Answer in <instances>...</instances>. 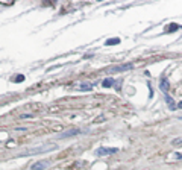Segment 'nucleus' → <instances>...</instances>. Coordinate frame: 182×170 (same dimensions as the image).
<instances>
[{"label": "nucleus", "mask_w": 182, "mask_h": 170, "mask_svg": "<svg viewBox=\"0 0 182 170\" xmlns=\"http://www.w3.org/2000/svg\"><path fill=\"white\" fill-rule=\"evenodd\" d=\"M56 146H47V147H35V149H28V150L18 153V157H29V155H36V153H44V152H50V150H55Z\"/></svg>", "instance_id": "nucleus-1"}, {"label": "nucleus", "mask_w": 182, "mask_h": 170, "mask_svg": "<svg viewBox=\"0 0 182 170\" xmlns=\"http://www.w3.org/2000/svg\"><path fill=\"white\" fill-rule=\"evenodd\" d=\"M119 149L117 147H99L96 153H97L99 157H106V155H112V153H117Z\"/></svg>", "instance_id": "nucleus-2"}, {"label": "nucleus", "mask_w": 182, "mask_h": 170, "mask_svg": "<svg viewBox=\"0 0 182 170\" xmlns=\"http://www.w3.org/2000/svg\"><path fill=\"white\" fill-rule=\"evenodd\" d=\"M49 166H50V161H49V159H44V161L41 159V161H36L35 164H32V166H30V170H46Z\"/></svg>", "instance_id": "nucleus-3"}, {"label": "nucleus", "mask_w": 182, "mask_h": 170, "mask_svg": "<svg viewBox=\"0 0 182 170\" xmlns=\"http://www.w3.org/2000/svg\"><path fill=\"white\" fill-rule=\"evenodd\" d=\"M81 134V129H78V128H74V129H68L65 132H62V134H59L56 138L58 140H62V138H67V137H73V135H78Z\"/></svg>", "instance_id": "nucleus-4"}, {"label": "nucleus", "mask_w": 182, "mask_h": 170, "mask_svg": "<svg viewBox=\"0 0 182 170\" xmlns=\"http://www.w3.org/2000/svg\"><path fill=\"white\" fill-rule=\"evenodd\" d=\"M132 67H133L132 64H121V65H115V67L109 68V72H111V73H115V72H126V70H131Z\"/></svg>", "instance_id": "nucleus-5"}, {"label": "nucleus", "mask_w": 182, "mask_h": 170, "mask_svg": "<svg viewBox=\"0 0 182 170\" xmlns=\"http://www.w3.org/2000/svg\"><path fill=\"white\" fill-rule=\"evenodd\" d=\"M164 97H165V102H167V105L170 106V109H172V111H175V109H176V103L173 102L172 96H170V94H167V93H165V94H164Z\"/></svg>", "instance_id": "nucleus-6"}, {"label": "nucleus", "mask_w": 182, "mask_h": 170, "mask_svg": "<svg viewBox=\"0 0 182 170\" xmlns=\"http://www.w3.org/2000/svg\"><path fill=\"white\" fill-rule=\"evenodd\" d=\"M114 84H115V81H114L112 78H106V79H103V81H102V87L109 88V87H112Z\"/></svg>", "instance_id": "nucleus-7"}, {"label": "nucleus", "mask_w": 182, "mask_h": 170, "mask_svg": "<svg viewBox=\"0 0 182 170\" xmlns=\"http://www.w3.org/2000/svg\"><path fill=\"white\" fill-rule=\"evenodd\" d=\"M159 88H161V91H164V94L169 91L170 85H169V81H167V79H162V81H161V84H159Z\"/></svg>", "instance_id": "nucleus-8"}, {"label": "nucleus", "mask_w": 182, "mask_h": 170, "mask_svg": "<svg viewBox=\"0 0 182 170\" xmlns=\"http://www.w3.org/2000/svg\"><path fill=\"white\" fill-rule=\"evenodd\" d=\"M120 42V38H109V40H106L105 44L106 46H114V44H119Z\"/></svg>", "instance_id": "nucleus-9"}, {"label": "nucleus", "mask_w": 182, "mask_h": 170, "mask_svg": "<svg viewBox=\"0 0 182 170\" xmlns=\"http://www.w3.org/2000/svg\"><path fill=\"white\" fill-rule=\"evenodd\" d=\"M79 90H82V91H88V90H93V84H82V85H79Z\"/></svg>", "instance_id": "nucleus-10"}, {"label": "nucleus", "mask_w": 182, "mask_h": 170, "mask_svg": "<svg viewBox=\"0 0 182 170\" xmlns=\"http://www.w3.org/2000/svg\"><path fill=\"white\" fill-rule=\"evenodd\" d=\"M178 29H181V26H179V24H175V23H172V24H170L167 29H165V32H173V30H178Z\"/></svg>", "instance_id": "nucleus-11"}, {"label": "nucleus", "mask_w": 182, "mask_h": 170, "mask_svg": "<svg viewBox=\"0 0 182 170\" xmlns=\"http://www.w3.org/2000/svg\"><path fill=\"white\" fill-rule=\"evenodd\" d=\"M172 144H173V146H179V144H182V137H179V138H175V140L172 141Z\"/></svg>", "instance_id": "nucleus-12"}, {"label": "nucleus", "mask_w": 182, "mask_h": 170, "mask_svg": "<svg viewBox=\"0 0 182 170\" xmlns=\"http://www.w3.org/2000/svg\"><path fill=\"white\" fill-rule=\"evenodd\" d=\"M15 81H17V82H21V81H24V76H23V74H20V76H17V78H15Z\"/></svg>", "instance_id": "nucleus-13"}, {"label": "nucleus", "mask_w": 182, "mask_h": 170, "mask_svg": "<svg viewBox=\"0 0 182 170\" xmlns=\"http://www.w3.org/2000/svg\"><path fill=\"white\" fill-rule=\"evenodd\" d=\"M30 117H34V114H23L21 119H30Z\"/></svg>", "instance_id": "nucleus-14"}, {"label": "nucleus", "mask_w": 182, "mask_h": 170, "mask_svg": "<svg viewBox=\"0 0 182 170\" xmlns=\"http://www.w3.org/2000/svg\"><path fill=\"white\" fill-rule=\"evenodd\" d=\"M175 158L176 159H182V153H175Z\"/></svg>", "instance_id": "nucleus-15"}, {"label": "nucleus", "mask_w": 182, "mask_h": 170, "mask_svg": "<svg viewBox=\"0 0 182 170\" xmlns=\"http://www.w3.org/2000/svg\"><path fill=\"white\" fill-rule=\"evenodd\" d=\"M178 108H181V109H182V100H181V102L178 103Z\"/></svg>", "instance_id": "nucleus-16"}]
</instances>
